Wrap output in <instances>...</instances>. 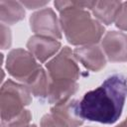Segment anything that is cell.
<instances>
[{"instance_id":"cell-1","label":"cell","mask_w":127,"mask_h":127,"mask_svg":"<svg viewBox=\"0 0 127 127\" xmlns=\"http://www.w3.org/2000/svg\"><path fill=\"white\" fill-rule=\"evenodd\" d=\"M127 97V76L113 73L96 88L87 91L79 100L83 120L113 124L121 116Z\"/></svg>"},{"instance_id":"cell-2","label":"cell","mask_w":127,"mask_h":127,"mask_svg":"<svg viewBox=\"0 0 127 127\" xmlns=\"http://www.w3.org/2000/svg\"><path fill=\"white\" fill-rule=\"evenodd\" d=\"M60 24L66 41L73 46L96 45L103 38L104 26L87 9H66L60 13Z\"/></svg>"},{"instance_id":"cell-3","label":"cell","mask_w":127,"mask_h":127,"mask_svg":"<svg viewBox=\"0 0 127 127\" xmlns=\"http://www.w3.org/2000/svg\"><path fill=\"white\" fill-rule=\"evenodd\" d=\"M32 102V94L25 84L7 79L1 85L0 111L1 120H8L25 110Z\"/></svg>"},{"instance_id":"cell-4","label":"cell","mask_w":127,"mask_h":127,"mask_svg":"<svg viewBox=\"0 0 127 127\" xmlns=\"http://www.w3.org/2000/svg\"><path fill=\"white\" fill-rule=\"evenodd\" d=\"M46 70L51 80L77 81L80 76V69L73 50L66 46L46 64Z\"/></svg>"},{"instance_id":"cell-5","label":"cell","mask_w":127,"mask_h":127,"mask_svg":"<svg viewBox=\"0 0 127 127\" xmlns=\"http://www.w3.org/2000/svg\"><path fill=\"white\" fill-rule=\"evenodd\" d=\"M41 64L28 51L21 48L13 49L8 53L5 63L7 72L18 82L25 84L40 68Z\"/></svg>"},{"instance_id":"cell-6","label":"cell","mask_w":127,"mask_h":127,"mask_svg":"<svg viewBox=\"0 0 127 127\" xmlns=\"http://www.w3.org/2000/svg\"><path fill=\"white\" fill-rule=\"evenodd\" d=\"M32 32L35 35L61 40L63 31L60 24V18L52 8L45 7L34 12L29 19Z\"/></svg>"},{"instance_id":"cell-7","label":"cell","mask_w":127,"mask_h":127,"mask_svg":"<svg viewBox=\"0 0 127 127\" xmlns=\"http://www.w3.org/2000/svg\"><path fill=\"white\" fill-rule=\"evenodd\" d=\"M101 49L112 63L127 62V35L121 31H108L101 39Z\"/></svg>"},{"instance_id":"cell-8","label":"cell","mask_w":127,"mask_h":127,"mask_svg":"<svg viewBox=\"0 0 127 127\" xmlns=\"http://www.w3.org/2000/svg\"><path fill=\"white\" fill-rule=\"evenodd\" d=\"M27 49L39 63H46L61 51L62 44L56 39L34 35L29 38Z\"/></svg>"},{"instance_id":"cell-9","label":"cell","mask_w":127,"mask_h":127,"mask_svg":"<svg viewBox=\"0 0 127 127\" xmlns=\"http://www.w3.org/2000/svg\"><path fill=\"white\" fill-rule=\"evenodd\" d=\"M74 58L86 69L97 72L105 67L107 59L101 49L97 45H88L77 47L73 50Z\"/></svg>"},{"instance_id":"cell-10","label":"cell","mask_w":127,"mask_h":127,"mask_svg":"<svg viewBox=\"0 0 127 127\" xmlns=\"http://www.w3.org/2000/svg\"><path fill=\"white\" fill-rule=\"evenodd\" d=\"M51 113L61 119L68 127H80L83 124V118L79 111V100L68 99L64 102L53 105Z\"/></svg>"},{"instance_id":"cell-11","label":"cell","mask_w":127,"mask_h":127,"mask_svg":"<svg viewBox=\"0 0 127 127\" xmlns=\"http://www.w3.org/2000/svg\"><path fill=\"white\" fill-rule=\"evenodd\" d=\"M77 81H59L49 78V88L47 100L49 103L56 105L64 102L77 91Z\"/></svg>"},{"instance_id":"cell-12","label":"cell","mask_w":127,"mask_h":127,"mask_svg":"<svg viewBox=\"0 0 127 127\" xmlns=\"http://www.w3.org/2000/svg\"><path fill=\"white\" fill-rule=\"evenodd\" d=\"M122 2L120 1H95L93 8L90 10L92 16L101 24L111 25L115 22L116 16Z\"/></svg>"},{"instance_id":"cell-13","label":"cell","mask_w":127,"mask_h":127,"mask_svg":"<svg viewBox=\"0 0 127 127\" xmlns=\"http://www.w3.org/2000/svg\"><path fill=\"white\" fill-rule=\"evenodd\" d=\"M25 18V9L21 2L0 0V20L5 25H14Z\"/></svg>"},{"instance_id":"cell-14","label":"cell","mask_w":127,"mask_h":127,"mask_svg":"<svg viewBox=\"0 0 127 127\" xmlns=\"http://www.w3.org/2000/svg\"><path fill=\"white\" fill-rule=\"evenodd\" d=\"M26 87L31 94L40 100H47L49 88V75L47 70L41 67L26 83Z\"/></svg>"},{"instance_id":"cell-15","label":"cell","mask_w":127,"mask_h":127,"mask_svg":"<svg viewBox=\"0 0 127 127\" xmlns=\"http://www.w3.org/2000/svg\"><path fill=\"white\" fill-rule=\"evenodd\" d=\"M32 113L30 110L25 109L19 115L8 119L1 120V127H29L31 125Z\"/></svg>"},{"instance_id":"cell-16","label":"cell","mask_w":127,"mask_h":127,"mask_svg":"<svg viewBox=\"0 0 127 127\" xmlns=\"http://www.w3.org/2000/svg\"><path fill=\"white\" fill-rule=\"evenodd\" d=\"M95 4V1H55L54 5L56 9L61 13L66 9H87L91 10Z\"/></svg>"},{"instance_id":"cell-17","label":"cell","mask_w":127,"mask_h":127,"mask_svg":"<svg viewBox=\"0 0 127 127\" xmlns=\"http://www.w3.org/2000/svg\"><path fill=\"white\" fill-rule=\"evenodd\" d=\"M40 127H68V126L50 112L42 117L40 121Z\"/></svg>"},{"instance_id":"cell-18","label":"cell","mask_w":127,"mask_h":127,"mask_svg":"<svg viewBox=\"0 0 127 127\" xmlns=\"http://www.w3.org/2000/svg\"><path fill=\"white\" fill-rule=\"evenodd\" d=\"M114 23L119 30L127 31V1L122 2Z\"/></svg>"},{"instance_id":"cell-19","label":"cell","mask_w":127,"mask_h":127,"mask_svg":"<svg viewBox=\"0 0 127 127\" xmlns=\"http://www.w3.org/2000/svg\"><path fill=\"white\" fill-rule=\"evenodd\" d=\"M0 32H1V49L7 50L12 45V33L10 28L1 23L0 25Z\"/></svg>"},{"instance_id":"cell-20","label":"cell","mask_w":127,"mask_h":127,"mask_svg":"<svg viewBox=\"0 0 127 127\" xmlns=\"http://www.w3.org/2000/svg\"><path fill=\"white\" fill-rule=\"evenodd\" d=\"M21 3L27 9L35 10L38 8H45V6L49 4V1H22Z\"/></svg>"},{"instance_id":"cell-21","label":"cell","mask_w":127,"mask_h":127,"mask_svg":"<svg viewBox=\"0 0 127 127\" xmlns=\"http://www.w3.org/2000/svg\"><path fill=\"white\" fill-rule=\"evenodd\" d=\"M115 127H127V117H126L123 121H121L118 125H116Z\"/></svg>"},{"instance_id":"cell-22","label":"cell","mask_w":127,"mask_h":127,"mask_svg":"<svg viewBox=\"0 0 127 127\" xmlns=\"http://www.w3.org/2000/svg\"><path fill=\"white\" fill-rule=\"evenodd\" d=\"M29 127H38V126H37L36 124H31V125H30Z\"/></svg>"},{"instance_id":"cell-23","label":"cell","mask_w":127,"mask_h":127,"mask_svg":"<svg viewBox=\"0 0 127 127\" xmlns=\"http://www.w3.org/2000/svg\"><path fill=\"white\" fill-rule=\"evenodd\" d=\"M86 127H92V126H86Z\"/></svg>"}]
</instances>
